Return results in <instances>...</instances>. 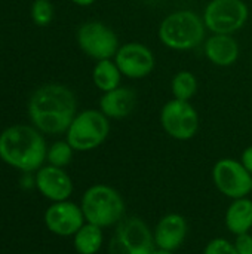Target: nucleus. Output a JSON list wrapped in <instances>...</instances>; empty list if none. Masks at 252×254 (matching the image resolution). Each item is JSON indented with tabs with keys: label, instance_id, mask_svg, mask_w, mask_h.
<instances>
[{
	"label": "nucleus",
	"instance_id": "nucleus-25",
	"mask_svg": "<svg viewBox=\"0 0 252 254\" xmlns=\"http://www.w3.org/2000/svg\"><path fill=\"white\" fill-rule=\"evenodd\" d=\"M241 162H242V165L247 168V171L252 176V144L251 146H248V147L242 152V155H241Z\"/></svg>",
	"mask_w": 252,
	"mask_h": 254
},
{
	"label": "nucleus",
	"instance_id": "nucleus-20",
	"mask_svg": "<svg viewBox=\"0 0 252 254\" xmlns=\"http://www.w3.org/2000/svg\"><path fill=\"white\" fill-rule=\"evenodd\" d=\"M171 92L174 98L190 101L198 92V79L189 70H180L171 80Z\"/></svg>",
	"mask_w": 252,
	"mask_h": 254
},
{
	"label": "nucleus",
	"instance_id": "nucleus-18",
	"mask_svg": "<svg viewBox=\"0 0 252 254\" xmlns=\"http://www.w3.org/2000/svg\"><path fill=\"white\" fill-rule=\"evenodd\" d=\"M122 77L123 76H122L117 64L111 58L110 60H100L94 65L92 80H94V85L102 92H108V91H113V89L122 86L120 85Z\"/></svg>",
	"mask_w": 252,
	"mask_h": 254
},
{
	"label": "nucleus",
	"instance_id": "nucleus-11",
	"mask_svg": "<svg viewBox=\"0 0 252 254\" xmlns=\"http://www.w3.org/2000/svg\"><path fill=\"white\" fill-rule=\"evenodd\" d=\"M122 76L128 79H144L153 73L156 67V57L153 51L140 42H128L120 45L114 55Z\"/></svg>",
	"mask_w": 252,
	"mask_h": 254
},
{
	"label": "nucleus",
	"instance_id": "nucleus-24",
	"mask_svg": "<svg viewBox=\"0 0 252 254\" xmlns=\"http://www.w3.org/2000/svg\"><path fill=\"white\" fill-rule=\"evenodd\" d=\"M233 244L239 254H252V235L250 232L236 235V240Z\"/></svg>",
	"mask_w": 252,
	"mask_h": 254
},
{
	"label": "nucleus",
	"instance_id": "nucleus-2",
	"mask_svg": "<svg viewBox=\"0 0 252 254\" xmlns=\"http://www.w3.org/2000/svg\"><path fill=\"white\" fill-rule=\"evenodd\" d=\"M48 147L37 128L13 125L0 134V159L25 173L37 171L46 161Z\"/></svg>",
	"mask_w": 252,
	"mask_h": 254
},
{
	"label": "nucleus",
	"instance_id": "nucleus-7",
	"mask_svg": "<svg viewBox=\"0 0 252 254\" xmlns=\"http://www.w3.org/2000/svg\"><path fill=\"white\" fill-rule=\"evenodd\" d=\"M202 18L212 34H235L247 24L250 7L244 0H209Z\"/></svg>",
	"mask_w": 252,
	"mask_h": 254
},
{
	"label": "nucleus",
	"instance_id": "nucleus-1",
	"mask_svg": "<svg viewBox=\"0 0 252 254\" xmlns=\"http://www.w3.org/2000/svg\"><path fill=\"white\" fill-rule=\"evenodd\" d=\"M27 109L34 128L40 132L62 134L77 115V101L65 85L48 83L31 94Z\"/></svg>",
	"mask_w": 252,
	"mask_h": 254
},
{
	"label": "nucleus",
	"instance_id": "nucleus-8",
	"mask_svg": "<svg viewBox=\"0 0 252 254\" xmlns=\"http://www.w3.org/2000/svg\"><path fill=\"white\" fill-rule=\"evenodd\" d=\"M160 125L171 138L189 141L199 131V113L190 101L172 98L160 110Z\"/></svg>",
	"mask_w": 252,
	"mask_h": 254
},
{
	"label": "nucleus",
	"instance_id": "nucleus-22",
	"mask_svg": "<svg viewBox=\"0 0 252 254\" xmlns=\"http://www.w3.org/2000/svg\"><path fill=\"white\" fill-rule=\"evenodd\" d=\"M31 18L34 24L45 27L53 19V6L49 0H34L31 4Z\"/></svg>",
	"mask_w": 252,
	"mask_h": 254
},
{
	"label": "nucleus",
	"instance_id": "nucleus-3",
	"mask_svg": "<svg viewBox=\"0 0 252 254\" xmlns=\"http://www.w3.org/2000/svg\"><path fill=\"white\" fill-rule=\"evenodd\" d=\"M159 40L171 51H192L205 42L206 27L203 18L189 9L168 13L157 30Z\"/></svg>",
	"mask_w": 252,
	"mask_h": 254
},
{
	"label": "nucleus",
	"instance_id": "nucleus-4",
	"mask_svg": "<svg viewBox=\"0 0 252 254\" xmlns=\"http://www.w3.org/2000/svg\"><path fill=\"white\" fill-rule=\"evenodd\" d=\"M80 208L88 223L102 229L117 226L126 217V205L122 195L108 185H94L82 196Z\"/></svg>",
	"mask_w": 252,
	"mask_h": 254
},
{
	"label": "nucleus",
	"instance_id": "nucleus-28",
	"mask_svg": "<svg viewBox=\"0 0 252 254\" xmlns=\"http://www.w3.org/2000/svg\"><path fill=\"white\" fill-rule=\"evenodd\" d=\"M251 193H252V185H251Z\"/></svg>",
	"mask_w": 252,
	"mask_h": 254
},
{
	"label": "nucleus",
	"instance_id": "nucleus-15",
	"mask_svg": "<svg viewBox=\"0 0 252 254\" xmlns=\"http://www.w3.org/2000/svg\"><path fill=\"white\" fill-rule=\"evenodd\" d=\"M203 54L214 65L230 67L239 60L241 46L232 34H212L203 42Z\"/></svg>",
	"mask_w": 252,
	"mask_h": 254
},
{
	"label": "nucleus",
	"instance_id": "nucleus-17",
	"mask_svg": "<svg viewBox=\"0 0 252 254\" xmlns=\"http://www.w3.org/2000/svg\"><path fill=\"white\" fill-rule=\"evenodd\" d=\"M224 222L229 232L235 237L250 232L252 229V199L248 196L232 199V204L226 211Z\"/></svg>",
	"mask_w": 252,
	"mask_h": 254
},
{
	"label": "nucleus",
	"instance_id": "nucleus-9",
	"mask_svg": "<svg viewBox=\"0 0 252 254\" xmlns=\"http://www.w3.org/2000/svg\"><path fill=\"white\" fill-rule=\"evenodd\" d=\"M76 39L79 48L97 61L114 58L120 48L116 31L101 21L83 22L77 30Z\"/></svg>",
	"mask_w": 252,
	"mask_h": 254
},
{
	"label": "nucleus",
	"instance_id": "nucleus-27",
	"mask_svg": "<svg viewBox=\"0 0 252 254\" xmlns=\"http://www.w3.org/2000/svg\"><path fill=\"white\" fill-rule=\"evenodd\" d=\"M153 254H175V252H169V250H163V249H156Z\"/></svg>",
	"mask_w": 252,
	"mask_h": 254
},
{
	"label": "nucleus",
	"instance_id": "nucleus-21",
	"mask_svg": "<svg viewBox=\"0 0 252 254\" xmlns=\"http://www.w3.org/2000/svg\"><path fill=\"white\" fill-rule=\"evenodd\" d=\"M73 152L74 149L68 144V141H55L49 149H48V155H46V161L49 162V165L53 167H59L64 168L67 167L71 159H73Z\"/></svg>",
	"mask_w": 252,
	"mask_h": 254
},
{
	"label": "nucleus",
	"instance_id": "nucleus-14",
	"mask_svg": "<svg viewBox=\"0 0 252 254\" xmlns=\"http://www.w3.org/2000/svg\"><path fill=\"white\" fill-rule=\"evenodd\" d=\"M189 232V225L184 216L178 213L165 214L156 225L153 235L156 249H163L169 252H177L186 241Z\"/></svg>",
	"mask_w": 252,
	"mask_h": 254
},
{
	"label": "nucleus",
	"instance_id": "nucleus-26",
	"mask_svg": "<svg viewBox=\"0 0 252 254\" xmlns=\"http://www.w3.org/2000/svg\"><path fill=\"white\" fill-rule=\"evenodd\" d=\"M74 4H77V6H83V7H86V6H91V4H94L97 0H71Z\"/></svg>",
	"mask_w": 252,
	"mask_h": 254
},
{
	"label": "nucleus",
	"instance_id": "nucleus-16",
	"mask_svg": "<svg viewBox=\"0 0 252 254\" xmlns=\"http://www.w3.org/2000/svg\"><path fill=\"white\" fill-rule=\"evenodd\" d=\"M137 106V95L131 88L119 86L113 91L102 92L100 98V110L114 121L128 118Z\"/></svg>",
	"mask_w": 252,
	"mask_h": 254
},
{
	"label": "nucleus",
	"instance_id": "nucleus-23",
	"mask_svg": "<svg viewBox=\"0 0 252 254\" xmlns=\"http://www.w3.org/2000/svg\"><path fill=\"white\" fill-rule=\"evenodd\" d=\"M203 254H239L235 244L227 241L226 238H214L211 240L205 250H203Z\"/></svg>",
	"mask_w": 252,
	"mask_h": 254
},
{
	"label": "nucleus",
	"instance_id": "nucleus-12",
	"mask_svg": "<svg viewBox=\"0 0 252 254\" xmlns=\"http://www.w3.org/2000/svg\"><path fill=\"white\" fill-rule=\"evenodd\" d=\"M86 223L80 205L71 201L53 202L45 211V225L49 232L56 237H74V234Z\"/></svg>",
	"mask_w": 252,
	"mask_h": 254
},
{
	"label": "nucleus",
	"instance_id": "nucleus-5",
	"mask_svg": "<svg viewBox=\"0 0 252 254\" xmlns=\"http://www.w3.org/2000/svg\"><path fill=\"white\" fill-rule=\"evenodd\" d=\"M67 141L77 152H89L100 147L110 134V119L97 109L77 113L67 129Z\"/></svg>",
	"mask_w": 252,
	"mask_h": 254
},
{
	"label": "nucleus",
	"instance_id": "nucleus-13",
	"mask_svg": "<svg viewBox=\"0 0 252 254\" xmlns=\"http://www.w3.org/2000/svg\"><path fill=\"white\" fill-rule=\"evenodd\" d=\"M36 188L46 199L52 202L67 201L74 189L71 177L62 168L53 165H46L37 170Z\"/></svg>",
	"mask_w": 252,
	"mask_h": 254
},
{
	"label": "nucleus",
	"instance_id": "nucleus-10",
	"mask_svg": "<svg viewBox=\"0 0 252 254\" xmlns=\"http://www.w3.org/2000/svg\"><path fill=\"white\" fill-rule=\"evenodd\" d=\"M212 182L220 193L230 199L245 198L251 193L252 176L241 161L223 158L212 167Z\"/></svg>",
	"mask_w": 252,
	"mask_h": 254
},
{
	"label": "nucleus",
	"instance_id": "nucleus-19",
	"mask_svg": "<svg viewBox=\"0 0 252 254\" xmlns=\"http://www.w3.org/2000/svg\"><path fill=\"white\" fill-rule=\"evenodd\" d=\"M104 244V234L102 228L85 223L73 237L74 250L79 254H97Z\"/></svg>",
	"mask_w": 252,
	"mask_h": 254
},
{
	"label": "nucleus",
	"instance_id": "nucleus-6",
	"mask_svg": "<svg viewBox=\"0 0 252 254\" xmlns=\"http://www.w3.org/2000/svg\"><path fill=\"white\" fill-rule=\"evenodd\" d=\"M154 250L153 231L137 216H126L114 226V232L108 243V254H153Z\"/></svg>",
	"mask_w": 252,
	"mask_h": 254
}]
</instances>
